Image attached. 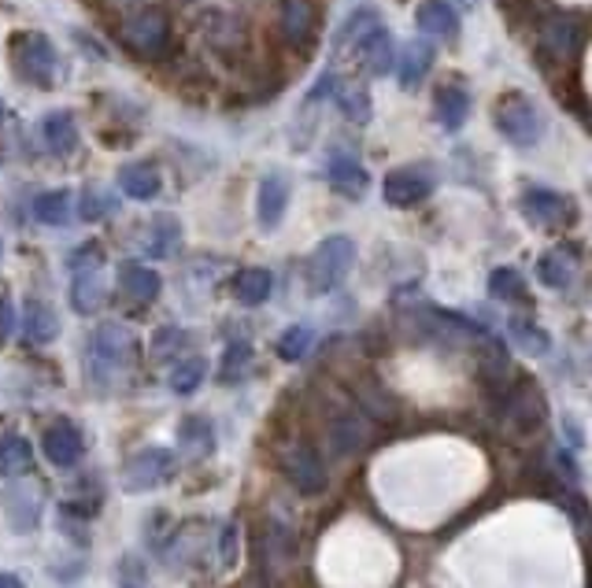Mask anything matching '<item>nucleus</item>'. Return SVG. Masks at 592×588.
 I'll use <instances>...</instances> for the list:
<instances>
[{
    "label": "nucleus",
    "mask_w": 592,
    "mask_h": 588,
    "mask_svg": "<svg viewBox=\"0 0 592 588\" xmlns=\"http://www.w3.org/2000/svg\"><path fill=\"white\" fill-rule=\"evenodd\" d=\"M119 286H123V292L130 300L152 303L160 297L163 281H160V274L149 267V263H123V267H119Z\"/></svg>",
    "instance_id": "aec40b11"
},
{
    "label": "nucleus",
    "mask_w": 592,
    "mask_h": 588,
    "mask_svg": "<svg viewBox=\"0 0 592 588\" xmlns=\"http://www.w3.org/2000/svg\"><path fill=\"white\" fill-rule=\"evenodd\" d=\"M0 123H4V104H0Z\"/></svg>",
    "instance_id": "a18cd8bd"
},
{
    "label": "nucleus",
    "mask_w": 592,
    "mask_h": 588,
    "mask_svg": "<svg viewBox=\"0 0 592 588\" xmlns=\"http://www.w3.org/2000/svg\"><path fill=\"white\" fill-rule=\"evenodd\" d=\"M34 466V445L26 437H4L0 440V477H23Z\"/></svg>",
    "instance_id": "a878e982"
},
{
    "label": "nucleus",
    "mask_w": 592,
    "mask_h": 588,
    "mask_svg": "<svg viewBox=\"0 0 592 588\" xmlns=\"http://www.w3.org/2000/svg\"><path fill=\"white\" fill-rule=\"evenodd\" d=\"M160 171L152 163H126L119 166V189L130 196V200H152L160 196Z\"/></svg>",
    "instance_id": "5701e85b"
},
{
    "label": "nucleus",
    "mask_w": 592,
    "mask_h": 588,
    "mask_svg": "<svg viewBox=\"0 0 592 588\" xmlns=\"http://www.w3.org/2000/svg\"><path fill=\"white\" fill-rule=\"evenodd\" d=\"M289 196H293V185L281 171H270L264 174L259 182V193H256V222L259 230H278L281 219L289 211Z\"/></svg>",
    "instance_id": "9d476101"
},
{
    "label": "nucleus",
    "mask_w": 592,
    "mask_h": 588,
    "mask_svg": "<svg viewBox=\"0 0 592 588\" xmlns=\"http://www.w3.org/2000/svg\"><path fill=\"white\" fill-rule=\"evenodd\" d=\"M171 474H174V456L167 448H144V452H138L126 463L123 485L130 488V493H149V488L167 482Z\"/></svg>",
    "instance_id": "6e6552de"
},
{
    "label": "nucleus",
    "mask_w": 592,
    "mask_h": 588,
    "mask_svg": "<svg viewBox=\"0 0 592 588\" xmlns=\"http://www.w3.org/2000/svg\"><path fill=\"white\" fill-rule=\"evenodd\" d=\"M12 67L23 82L42 85V90H53L56 78H60V56H56L53 42L37 31H19L12 34Z\"/></svg>",
    "instance_id": "f257e3e1"
},
{
    "label": "nucleus",
    "mask_w": 592,
    "mask_h": 588,
    "mask_svg": "<svg viewBox=\"0 0 592 588\" xmlns=\"http://www.w3.org/2000/svg\"><path fill=\"white\" fill-rule=\"evenodd\" d=\"M433 119L441 123V130H463L471 119V96L463 85H441L433 96Z\"/></svg>",
    "instance_id": "dca6fc26"
},
{
    "label": "nucleus",
    "mask_w": 592,
    "mask_h": 588,
    "mask_svg": "<svg viewBox=\"0 0 592 588\" xmlns=\"http://www.w3.org/2000/svg\"><path fill=\"white\" fill-rule=\"evenodd\" d=\"M119 42L138 60H163L171 48V19L160 8H141V12L123 19Z\"/></svg>",
    "instance_id": "f03ea898"
},
{
    "label": "nucleus",
    "mask_w": 592,
    "mask_h": 588,
    "mask_svg": "<svg viewBox=\"0 0 592 588\" xmlns=\"http://www.w3.org/2000/svg\"><path fill=\"white\" fill-rule=\"evenodd\" d=\"M34 219L42 227H67L74 219V193L67 189H53V193H37L31 204Z\"/></svg>",
    "instance_id": "b1692460"
},
{
    "label": "nucleus",
    "mask_w": 592,
    "mask_h": 588,
    "mask_svg": "<svg viewBox=\"0 0 592 588\" xmlns=\"http://www.w3.org/2000/svg\"><path fill=\"white\" fill-rule=\"evenodd\" d=\"M252 362V348L245 341H234V345L227 348V356H222V367H219V381H227V385H234V381L245 374Z\"/></svg>",
    "instance_id": "f704fd0d"
},
{
    "label": "nucleus",
    "mask_w": 592,
    "mask_h": 588,
    "mask_svg": "<svg viewBox=\"0 0 592 588\" xmlns=\"http://www.w3.org/2000/svg\"><path fill=\"white\" fill-rule=\"evenodd\" d=\"M337 107H341L345 119L356 123V126L371 123V115H374L371 93H367L363 85H341V90H337Z\"/></svg>",
    "instance_id": "c756f323"
},
{
    "label": "nucleus",
    "mask_w": 592,
    "mask_h": 588,
    "mask_svg": "<svg viewBox=\"0 0 592 588\" xmlns=\"http://www.w3.org/2000/svg\"><path fill=\"white\" fill-rule=\"evenodd\" d=\"M204 374H208V362H204V359H197V356L182 359L178 367L171 370V389L178 392V396H189V392L200 389Z\"/></svg>",
    "instance_id": "2f4dec72"
},
{
    "label": "nucleus",
    "mask_w": 592,
    "mask_h": 588,
    "mask_svg": "<svg viewBox=\"0 0 592 588\" xmlns=\"http://www.w3.org/2000/svg\"><path fill=\"white\" fill-rule=\"evenodd\" d=\"M237 558V526L222 529V566H234Z\"/></svg>",
    "instance_id": "79ce46f5"
},
{
    "label": "nucleus",
    "mask_w": 592,
    "mask_h": 588,
    "mask_svg": "<svg viewBox=\"0 0 592 588\" xmlns=\"http://www.w3.org/2000/svg\"><path fill=\"white\" fill-rule=\"evenodd\" d=\"M430 67H433V48L426 42H411L404 48L401 64H396V78H401L404 90H419L422 78L430 74Z\"/></svg>",
    "instance_id": "393cba45"
},
{
    "label": "nucleus",
    "mask_w": 592,
    "mask_h": 588,
    "mask_svg": "<svg viewBox=\"0 0 592 588\" xmlns=\"http://www.w3.org/2000/svg\"><path fill=\"white\" fill-rule=\"evenodd\" d=\"M0 507H4V518L8 526H12V533H34L37 522H42V499L26 485L4 488V493H0Z\"/></svg>",
    "instance_id": "f8f14e48"
},
{
    "label": "nucleus",
    "mask_w": 592,
    "mask_h": 588,
    "mask_svg": "<svg viewBox=\"0 0 592 588\" xmlns=\"http://www.w3.org/2000/svg\"><path fill=\"white\" fill-rule=\"evenodd\" d=\"M492 123L503 141H511L514 149H533L545 134V119H541L537 104L530 101L526 93H508L492 112Z\"/></svg>",
    "instance_id": "20e7f679"
},
{
    "label": "nucleus",
    "mask_w": 592,
    "mask_h": 588,
    "mask_svg": "<svg viewBox=\"0 0 592 588\" xmlns=\"http://www.w3.org/2000/svg\"><path fill=\"white\" fill-rule=\"evenodd\" d=\"M541 45L548 48V56H556V60H570V56L581 48V26L578 19L570 15H552L545 23V31H541Z\"/></svg>",
    "instance_id": "a211bd4d"
},
{
    "label": "nucleus",
    "mask_w": 592,
    "mask_h": 588,
    "mask_svg": "<svg viewBox=\"0 0 592 588\" xmlns=\"http://www.w3.org/2000/svg\"><path fill=\"white\" fill-rule=\"evenodd\" d=\"M537 278L545 281L548 289H562L570 281V263L559 256V252H548V256L537 260Z\"/></svg>",
    "instance_id": "c9c22d12"
},
{
    "label": "nucleus",
    "mask_w": 592,
    "mask_h": 588,
    "mask_svg": "<svg viewBox=\"0 0 592 588\" xmlns=\"http://www.w3.org/2000/svg\"><path fill=\"white\" fill-rule=\"evenodd\" d=\"M489 292L497 300H526V281L514 267H497L489 274Z\"/></svg>",
    "instance_id": "473e14b6"
},
{
    "label": "nucleus",
    "mask_w": 592,
    "mask_h": 588,
    "mask_svg": "<svg viewBox=\"0 0 592 588\" xmlns=\"http://www.w3.org/2000/svg\"><path fill=\"white\" fill-rule=\"evenodd\" d=\"M415 26L426 37H441V42H452L460 34V15H455L452 0H422L419 12H415Z\"/></svg>",
    "instance_id": "2eb2a0df"
},
{
    "label": "nucleus",
    "mask_w": 592,
    "mask_h": 588,
    "mask_svg": "<svg viewBox=\"0 0 592 588\" xmlns=\"http://www.w3.org/2000/svg\"><path fill=\"white\" fill-rule=\"evenodd\" d=\"M281 34H286L289 45H307L318 31V12L312 0H281V12H278Z\"/></svg>",
    "instance_id": "4468645a"
},
{
    "label": "nucleus",
    "mask_w": 592,
    "mask_h": 588,
    "mask_svg": "<svg viewBox=\"0 0 592 588\" xmlns=\"http://www.w3.org/2000/svg\"><path fill=\"white\" fill-rule=\"evenodd\" d=\"M178 241H182L178 219H174V215H156V219H152V227H149V256L167 260Z\"/></svg>",
    "instance_id": "c85d7f7f"
},
{
    "label": "nucleus",
    "mask_w": 592,
    "mask_h": 588,
    "mask_svg": "<svg viewBox=\"0 0 592 588\" xmlns=\"http://www.w3.org/2000/svg\"><path fill=\"white\" fill-rule=\"evenodd\" d=\"M126 351H130V333L115 322H104L96 326V333L90 337V374L93 378H108L126 362Z\"/></svg>",
    "instance_id": "0eeeda50"
},
{
    "label": "nucleus",
    "mask_w": 592,
    "mask_h": 588,
    "mask_svg": "<svg viewBox=\"0 0 592 588\" xmlns=\"http://www.w3.org/2000/svg\"><path fill=\"white\" fill-rule=\"evenodd\" d=\"M123 588H138V585H130V581H123Z\"/></svg>",
    "instance_id": "49530a36"
},
{
    "label": "nucleus",
    "mask_w": 592,
    "mask_h": 588,
    "mask_svg": "<svg viewBox=\"0 0 592 588\" xmlns=\"http://www.w3.org/2000/svg\"><path fill=\"white\" fill-rule=\"evenodd\" d=\"M356 263V241L345 238V233H334L326 238L318 249L307 256L304 263V278H307V289L312 292H329L334 286H341L345 274L352 270Z\"/></svg>",
    "instance_id": "7ed1b4c3"
},
{
    "label": "nucleus",
    "mask_w": 592,
    "mask_h": 588,
    "mask_svg": "<svg viewBox=\"0 0 592 588\" xmlns=\"http://www.w3.org/2000/svg\"><path fill=\"white\" fill-rule=\"evenodd\" d=\"M519 208L533 227H562L567 219H574V208H570L567 196H559L552 189H526L519 200Z\"/></svg>",
    "instance_id": "9b49d317"
},
{
    "label": "nucleus",
    "mask_w": 592,
    "mask_h": 588,
    "mask_svg": "<svg viewBox=\"0 0 592 588\" xmlns=\"http://www.w3.org/2000/svg\"><path fill=\"white\" fill-rule=\"evenodd\" d=\"M326 178L337 193L348 196V200H363L367 189H371V174H367L363 163H356L352 155L334 152L326 160Z\"/></svg>",
    "instance_id": "ddd939ff"
},
{
    "label": "nucleus",
    "mask_w": 592,
    "mask_h": 588,
    "mask_svg": "<svg viewBox=\"0 0 592 588\" xmlns=\"http://www.w3.org/2000/svg\"><path fill=\"white\" fill-rule=\"evenodd\" d=\"M112 208H115L112 196L90 189V193L82 196V211H79V215H82L85 222H96V219H104V215H112Z\"/></svg>",
    "instance_id": "4c0bfd02"
},
{
    "label": "nucleus",
    "mask_w": 592,
    "mask_h": 588,
    "mask_svg": "<svg viewBox=\"0 0 592 588\" xmlns=\"http://www.w3.org/2000/svg\"><path fill=\"white\" fill-rule=\"evenodd\" d=\"M23 337L26 345H53L56 337H60V319H56V311L48 308L45 300H26L23 308Z\"/></svg>",
    "instance_id": "f3484780"
},
{
    "label": "nucleus",
    "mask_w": 592,
    "mask_h": 588,
    "mask_svg": "<svg viewBox=\"0 0 592 588\" xmlns=\"http://www.w3.org/2000/svg\"><path fill=\"white\" fill-rule=\"evenodd\" d=\"M71 303L79 315H93L104 303V281H101V267L96 270H74V286H71Z\"/></svg>",
    "instance_id": "bb28decb"
},
{
    "label": "nucleus",
    "mask_w": 592,
    "mask_h": 588,
    "mask_svg": "<svg viewBox=\"0 0 592 588\" xmlns=\"http://www.w3.org/2000/svg\"><path fill=\"white\" fill-rule=\"evenodd\" d=\"M312 341H315L312 326L297 322V326H289V330L278 337V356L286 359V362H300V359L307 356V351H312Z\"/></svg>",
    "instance_id": "7c9ffc66"
},
{
    "label": "nucleus",
    "mask_w": 592,
    "mask_h": 588,
    "mask_svg": "<svg viewBox=\"0 0 592 588\" xmlns=\"http://www.w3.org/2000/svg\"><path fill=\"white\" fill-rule=\"evenodd\" d=\"M42 137L48 145V152L56 155H71L79 149V126H74V115L71 112H48L42 119Z\"/></svg>",
    "instance_id": "412c9836"
},
{
    "label": "nucleus",
    "mask_w": 592,
    "mask_h": 588,
    "mask_svg": "<svg viewBox=\"0 0 592 588\" xmlns=\"http://www.w3.org/2000/svg\"><path fill=\"white\" fill-rule=\"evenodd\" d=\"M270 289H275V278H270V270H264V267H248L234 278V297L245 303V308L264 303L270 297Z\"/></svg>",
    "instance_id": "cd10ccee"
},
{
    "label": "nucleus",
    "mask_w": 592,
    "mask_h": 588,
    "mask_svg": "<svg viewBox=\"0 0 592 588\" xmlns=\"http://www.w3.org/2000/svg\"><path fill=\"white\" fill-rule=\"evenodd\" d=\"M511 341L526 348L530 356H541V351H548V333L541 330V326H533L530 319H511Z\"/></svg>",
    "instance_id": "72a5a7b5"
},
{
    "label": "nucleus",
    "mask_w": 592,
    "mask_h": 588,
    "mask_svg": "<svg viewBox=\"0 0 592 588\" xmlns=\"http://www.w3.org/2000/svg\"><path fill=\"white\" fill-rule=\"evenodd\" d=\"M378 26H382V19H378L374 8H359V12L348 19V23L334 37V56H337V60H341V56H356V48L363 45V37L374 34Z\"/></svg>",
    "instance_id": "4be33fe9"
},
{
    "label": "nucleus",
    "mask_w": 592,
    "mask_h": 588,
    "mask_svg": "<svg viewBox=\"0 0 592 588\" xmlns=\"http://www.w3.org/2000/svg\"><path fill=\"white\" fill-rule=\"evenodd\" d=\"M42 452L56 470H74L85 456V437L71 418H56L42 434Z\"/></svg>",
    "instance_id": "423d86ee"
},
{
    "label": "nucleus",
    "mask_w": 592,
    "mask_h": 588,
    "mask_svg": "<svg viewBox=\"0 0 592 588\" xmlns=\"http://www.w3.org/2000/svg\"><path fill=\"white\" fill-rule=\"evenodd\" d=\"M437 189V174L430 163H407V166H396V171L385 174V185H382V196L390 208H415L422 204L426 196Z\"/></svg>",
    "instance_id": "39448f33"
},
{
    "label": "nucleus",
    "mask_w": 592,
    "mask_h": 588,
    "mask_svg": "<svg viewBox=\"0 0 592 588\" xmlns=\"http://www.w3.org/2000/svg\"><path fill=\"white\" fill-rule=\"evenodd\" d=\"M93 4H101L104 12H130V8L144 4V0H93Z\"/></svg>",
    "instance_id": "37998d69"
},
{
    "label": "nucleus",
    "mask_w": 592,
    "mask_h": 588,
    "mask_svg": "<svg viewBox=\"0 0 592 588\" xmlns=\"http://www.w3.org/2000/svg\"><path fill=\"white\" fill-rule=\"evenodd\" d=\"M182 445H197L200 452H211V423L208 418H200V415H189L186 423H182Z\"/></svg>",
    "instance_id": "e433bc0d"
},
{
    "label": "nucleus",
    "mask_w": 592,
    "mask_h": 588,
    "mask_svg": "<svg viewBox=\"0 0 592 588\" xmlns=\"http://www.w3.org/2000/svg\"><path fill=\"white\" fill-rule=\"evenodd\" d=\"M281 474H286L289 485H293L297 493H304V496H315V493H323V488H326V470H323L318 456L307 445H297V448H289V452L281 456Z\"/></svg>",
    "instance_id": "1a4fd4ad"
},
{
    "label": "nucleus",
    "mask_w": 592,
    "mask_h": 588,
    "mask_svg": "<svg viewBox=\"0 0 592 588\" xmlns=\"http://www.w3.org/2000/svg\"><path fill=\"white\" fill-rule=\"evenodd\" d=\"M15 326H19V315H15V303L8 297H0V348L15 337Z\"/></svg>",
    "instance_id": "ea45409f"
},
{
    "label": "nucleus",
    "mask_w": 592,
    "mask_h": 588,
    "mask_svg": "<svg viewBox=\"0 0 592 588\" xmlns=\"http://www.w3.org/2000/svg\"><path fill=\"white\" fill-rule=\"evenodd\" d=\"M67 263H71V270H96L104 263V252H101V244L90 241V244H82V249L74 252Z\"/></svg>",
    "instance_id": "58836bf2"
},
{
    "label": "nucleus",
    "mask_w": 592,
    "mask_h": 588,
    "mask_svg": "<svg viewBox=\"0 0 592 588\" xmlns=\"http://www.w3.org/2000/svg\"><path fill=\"white\" fill-rule=\"evenodd\" d=\"M356 429H359V426H356V418H345V423L337 426V434H334V440H337V456L348 452V448H356L359 440H363V437L356 434Z\"/></svg>",
    "instance_id": "a19ab883"
},
{
    "label": "nucleus",
    "mask_w": 592,
    "mask_h": 588,
    "mask_svg": "<svg viewBox=\"0 0 592 588\" xmlns=\"http://www.w3.org/2000/svg\"><path fill=\"white\" fill-rule=\"evenodd\" d=\"M356 60L367 67L374 78H385L390 71H396V56H393V37L385 26H378L374 34L363 37V45L356 48Z\"/></svg>",
    "instance_id": "6ab92c4d"
},
{
    "label": "nucleus",
    "mask_w": 592,
    "mask_h": 588,
    "mask_svg": "<svg viewBox=\"0 0 592 588\" xmlns=\"http://www.w3.org/2000/svg\"><path fill=\"white\" fill-rule=\"evenodd\" d=\"M0 588H23V581L15 574H0Z\"/></svg>",
    "instance_id": "c03bdc74"
}]
</instances>
